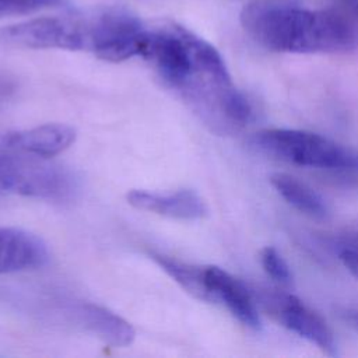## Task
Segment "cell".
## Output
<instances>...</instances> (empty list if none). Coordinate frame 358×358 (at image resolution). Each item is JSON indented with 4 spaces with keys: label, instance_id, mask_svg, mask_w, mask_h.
Here are the masks:
<instances>
[{
    "label": "cell",
    "instance_id": "cell-19",
    "mask_svg": "<svg viewBox=\"0 0 358 358\" xmlns=\"http://www.w3.org/2000/svg\"><path fill=\"white\" fill-rule=\"evenodd\" d=\"M340 1L350 10V14L352 15V18L358 21V0H340Z\"/></svg>",
    "mask_w": 358,
    "mask_h": 358
},
{
    "label": "cell",
    "instance_id": "cell-9",
    "mask_svg": "<svg viewBox=\"0 0 358 358\" xmlns=\"http://www.w3.org/2000/svg\"><path fill=\"white\" fill-rule=\"evenodd\" d=\"M48 249L36 235L10 227H0V274L41 267Z\"/></svg>",
    "mask_w": 358,
    "mask_h": 358
},
{
    "label": "cell",
    "instance_id": "cell-6",
    "mask_svg": "<svg viewBox=\"0 0 358 358\" xmlns=\"http://www.w3.org/2000/svg\"><path fill=\"white\" fill-rule=\"evenodd\" d=\"M256 303L289 331L310 341L326 355H337V341L327 322L292 294L262 288L252 289Z\"/></svg>",
    "mask_w": 358,
    "mask_h": 358
},
{
    "label": "cell",
    "instance_id": "cell-5",
    "mask_svg": "<svg viewBox=\"0 0 358 358\" xmlns=\"http://www.w3.org/2000/svg\"><path fill=\"white\" fill-rule=\"evenodd\" d=\"M92 11L81 15L41 17L0 29V42L29 49L91 50Z\"/></svg>",
    "mask_w": 358,
    "mask_h": 358
},
{
    "label": "cell",
    "instance_id": "cell-12",
    "mask_svg": "<svg viewBox=\"0 0 358 358\" xmlns=\"http://www.w3.org/2000/svg\"><path fill=\"white\" fill-rule=\"evenodd\" d=\"M270 183L275 192L298 211L313 218L327 215L329 208L324 199L299 179L284 172H275L270 176Z\"/></svg>",
    "mask_w": 358,
    "mask_h": 358
},
{
    "label": "cell",
    "instance_id": "cell-8",
    "mask_svg": "<svg viewBox=\"0 0 358 358\" xmlns=\"http://www.w3.org/2000/svg\"><path fill=\"white\" fill-rule=\"evenodd\" d=\"M127 201L138 210L179 220H200L208 213L204 200L193 190L173 193L131 190L127 193Z\"/></svg>",
    "mask_w": 358,
    "mask_h": 358
},
{
    "label": "cell",
    "instance_id": "cell-13",
    "mask_svg": "<svg viewBox=\"0 0 358 358\" xmlns=\"http://www.w3.org/2000/svg\"><path fill=\"white\" fill-rule=\"evenodd\" d=\"M151 257L158 263V266L172 277L186 292L208 302V294L206 287V266H193L164 255L151 253Z\"/></svg>",
    "mask_w": 358,
    "mask_h": 358
},
{
    "label": "cell",
    "instance_id": "cell-10",
    "mask_svg": "<svg viewBox=\"0 0 358 358\" xmlns=\"http://www.w3.org/2000/svg\"><path fill=\"white\" fill-rule=\"evenodd\" d=\"M76 140V130L64 123H46L28 130L10 133L4 143L13 148L38 157L50 158L67 150Z\"/></svg>",
    "mask_w": 358,
    "mask_h": 358
},
{
    "label": "cell",
    "instance_id": "cell-1",
    "mask_svg": "<svg viewBox=\"0 0 358 358\" xmlns=\"http://www.w3.org/2000/svg\"><path fill=\"white\" fill-rule=\"evenodd\" d=\"M245 32L280 53H347L358 46V28L343 11L292 4L250 3L241 13Z\"/></svg>",
    "mask_w": 358,
    "mask_h": 358
},
{
    "label": "cell",
    "instance_id": "cell-14",
    "mask_svg": "<svg viewBox=\"0 0 358 358\" xmlns=\"http://www.w3.org/2000/svg\"><path fill=\"white\" fill-rule=\"evenodd\" d=\"M260 262L263 270L273 281L282 287H289L292 284V271L285 259L275 248H263L260 252Z\"/></svg>",
    "mask_w": 358,
    "mask_h": 358
},
{
    "label": "cell",
    "instance_id": "cell-15",
    "mask_svg": "<svg viewBox=\"0 0 358 358\" xmlns=\"http://www.w3.org/2000/svg\"><path fill=\"white\" fill-rule=\"evenodd\" d=\"M60 3H63V0H0V17L29 14L59 6Z\"/></svg>",
    "mask_w": 358,
    "mask_h": 358
},
{
    "label": "cell",
    "instance_id": "cell-3",
    "mask_svg": "<svg viewBox=\"0 0 358 358\" xmlns=\"http://www.w3.org/2000/svg\"><path fill=\"white\" fill-rule=\"evenodd\" d=\"M260 154L302 168L358 176V150L326 136L298 129H262L250 140Z\"/></svg>",
    "mask_w": 358,
    "mask_h": 358
},
{
    "label": "cell",
    "instance_id": "cell-4",
    "mask_svg": "<svg viewBox=\"0 0 358 358\" xmlns=\"http://www.w3.org/2000/svg\"><path fill=\"white\" fill-rule=\"evenodd\" d=\"M76 182L69 171L38 157L17 150L0 151V192L21 196L63 200L71 196Z\"/></svg>",
    "mask_w": 358,
    "mask_h": 358
},
{
    "label": "cell",
    "instance_id": "cell-11",
    "mask_svg": "<svg viewBox=\"0 0 358 358\" xmlns=\"http://www.w3.org/2000/svg\"><path fill=\"white\" fill-rule=\"evenodd\" d=\"M76 315L80 324L113 347H124L134 340L131 324L103 306L83 303L76 309Z\"/></svg>",
    "mask_w": 358,
    "mask_h": 358
},
{
    "label": "cell",
    "instance_id": "cell-18",
    "mask_svg": "<svg viewBox=\"0 0 358 358\" xmlns=\"http://www.w3.org/2000/svg\"><path fill=\"white\" fill-rule=\"evenodd\" d=\"M343 319L355 330H358V309H348L343 313Z\"/></svg>",
    "mask_w": 358,
    "mask_h": 358
},
{
    "label": "cell",
    "instance_id": "cell-17",
    "mask_svg": "<svg viewBox=\"0 0 358 358\" xmlns=\"http://www.w3.org/2000/svg\"><path fill=\"white\" fill-rule=\"evenodd\" d=\"M341 250H348V252H355L358 253V231L348 234L338 239L337 242V252Z\"/></svg>",
    "mask_w": 358,
    "mask_h": 358
},
{
    "label": "cell",
    "instance_id": "cell-16",
    "mask_svg": "<svg viewBox=\"0 0 358 358\" xmlns=\"http://www.w3.org/2000/svg\"><path fill=\"white\" fill-rule=\"evenodd\" d=\"M338 259L343 262L345 268L355 278H358V253L348 252V250H341V252H338Z\"/></svg>",
    "mask_w": 358,
    "mask_h": 358
},
{
    "label": "cell",
    "instance_id": "cell-7",
    "mask_svg": "<svg viewBox=\"0 0 358 358\" xmlns=\"http://www.w3.org/2000/svg\"><path fill=\"white\" fill-rule=\"evenodd\" d=\"M204 268L208 302L224 305L243 326L259 330L262 319L253 291L221 267L206 266Z\"/></svg>",
    "mask_w": 358,
    "mask_h": 358
},
{
    "label": "cell",
    "instance_id": "cell-2",
    "mask_svg": "<svg viewBox=\"0 0 358 358\" xmlns=\"http://www.w3.org/2000/svg\"><path fill=\"white\" fill-rule=\"evenodd\" d=\"M140 56L176 94L196 77L227 67L211 43L175 22L145 25Z\"/></svg>",
    "mask_w": 358,
    "mask_h": 358
}]
</instances>
